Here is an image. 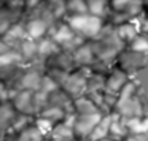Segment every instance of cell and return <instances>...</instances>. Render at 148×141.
<instances>
[{"instance_id":"7c38bea8","label":"cell","mask_w":148,"mask_h":141,"mask_svg":"<svg viewBox=\"0 0 148 141\" xmlns=\"http://www.w3.org/2000/svg\"><path fill=\"white\" fill-rule=\"evenodd\" d=\"M72 121H73V114H70L64 118L63 121L53 124L52 131L49 132L47 140L53 141H76L72 129Z\"/></svg>"},{"instance_id":"52a82bcc","label":"cell","mask_w":148,"mask_h":141,"mask_svg":"<svg viewBox=\"0 0 148 141\" xmlns=\"http://www.w3.org/2000/svg\"><path fill=\"white\" fill-rule=\"evenodd\" d=\"M102 115L104 114H101V112L86 114V115H73L72 129H73L75 140L76 141H87L90 132L96 126V123L101 120Z\"/></svg>"},{"instance_id":"44dd1931","label":"cell","mask_w":148,"mask_h":141,"mask_svg":"<svg viewBox=\"0 0 148 141\" xmlns=\"http://www.w3.org/2000/svg\"><path fill=\"white\" fill-rule=\"evenodd\" d=\"M86 3H87V12L104 21L107 20V17L112 12L110 0H86Z\"/></svg>"},{"instance_id":"8d00e7d4","label":"cell","mask_w":148,"mask_h":141,"mask_svg":"<svg viewBox=\"0 0 148 141\" xmlns=\"http://www.w3.org/2000/svg\"><path fill=\"white\" fill-rule=\"evenodd\" d=\"M5 3V0H0V6H2V5Z\"/></svg>"},{"instance_id":"ba28073f","label":"cell","mask_w":148,"mask_h":141,"mask_svg":"<svg viewBox=\"0 0 148 141\" xmlns=\"http://www.w3.org/2000/svg\"><path fill=\"white\" fill-rule=\"evenodd\" d=\"M43 73H45V70H43V65H40V64L26 65L18 80L17 90H28V91H32V93H37L41 84Z\"/></svg>"},{"instance_id":"2e32d148","label":"cell","mask_w":148,"mask_h":141,"mask_svg":"<svg viewBox=\"0 0 148 141\" xmlns=\"http://www.w3.org/2000/svg\"><path fill=\"white\" fill-rule=\"evenodd\" d=\"M46 135H43L34 123L18 131L17 134H5L2 141H46Z\"/></svg>"},{"instance_id":"e0dca14e","label":"cell","mask_w":148,"mask_h":141,"mask_svg":"<svg viewBox=\"0 0 148 141\" xmlns=\"http://www.w3.org/2000/svg\"><path fill=\"white\" fill-rule=\"evenodd\" d=\"M45 106L60 108V109H63L66 114H73V109H72V99H70V97L66 94L61 88L53 90L49 96H46ZM45 106H43V108H45ZM43 108H41V109H43Z\"/></svg>"},{"instance_id":"484cf974","label":"cell","mask_w":148,"mask_h":141,"mask_svg":"<svg viewBox=\"0 0 148 141\" xmlns=\"http://www.w3.org/2000/svg\"><path fill=\"white\" fill-rule=\"evenodd\" d=\"M67 115H70V114H66L63 109H60V108H53V106H45L40 112L37 114V117H41V118H45V120H49L53 124L63 121Z\"/></svg>"},{"instance_id":"5b68a950","label":"cell","mask_w":148,"mask_h":141,"mask_svg":"<svg viewBox=\"0 0 148 141\" xmlns=\"http://www.w3.org/2000/svg\"><path fill=\"white\" fill-rule=\"evenodd\" d=\"M90 70L89 68H75L70 72L66 78L64 84L61 85V90L67 94L70 99H76L79 96L86 94V86H87V76Z\"/></svg>"},{"instance_id":"ac0fdd59","label":"cell","mask_w":148,"mask_h":141,"mask_svg":"<svg viewBox=\"0 0 148 141\" xmlns=\"http://www.w3.org/2000/svg\"><path fill=\"white\" fill-rule=\"evenodd\" d=\"M15 117H17V112L11 105V102H2L0 103V134L2 135L11 131Z\"/></svg>"},{"instance_id":"3957f363","label":"cell","mask_w":148,"mask_h":141,"mask_svg":"<svg viewBox=\"0 0 148 141\" xmlns=\"http://www.w3.org/2000/svg\"><path fill=\"white\" fill-rule=\"evenodd\" d=\"M49 36L52 38V41L64 52L72 53L78 46H81L83 43H86L83 38H79L75 32L69 28V24L64 20L57 21L55 24L49 29Z\"/></svg>"},{"instance_id":"603a6c76","label":"cell","mask_w":148,"mask_h":141,"mask_svg":"<svg viewBox=\"0 0 148 141\" xmlns=\"http://www.w3.org/2000/svg\"><path fill=\"white\" fill-rule=\"evenodd\" d=\"M114 30H116L118 38L124 43L125 46H127V44H128V43H130L131 40H133L134 36H138V35H139L138 26L134 24V21H133V20L125 21V23H122V24L114 26Z\"/></svg>"},{"instance_id":"9a60e30c","label":"cell","mask_w":148,"mask_h":141,"mask_svg":"<svg viewBox=\"0 0 148 141\" xmlns=\"http://www.w3.org/2000/svg\"><path fill=\"white\" fill-rule=\"evenodd\" d=\"M26 38H28V34H26V28H25V20L21 18L6 30V34L2 36V40L6 43L9 49H14L15 50L17 46L23 40H26Z\"/></svg>"},{"instance_id":"d590c367","label":"cell","mask_w":148,"mask_h":141,"mask_svg":"<svg viewBox=\"0 0 148 141\" xmlns=\"http://www.w3.org/2000/svg\"><path fill=\"white\" fill-rule=\"evenodd\" d=\"M145 62H147V67H148V55L145 56Z\"/></svg>"},{"instance_id":"7a4b0ae2","label":"cell","mask_w":148,"mask_h":141,"mask_svg":"<svg viewBox=\"0 0 148 141\" xmlns=\"http://www.w3.org/2000/svg\"><path fill=\"white\" fill-rule=\"evenodd\" d=\"M64 21L84 41H92L93 38H96V35L101 32L104 23H106L104 20L98 18L89 12L81 15H69V17H64Z\"/></svg>"},{"instance_id":"4316f807","label":"cell","mask_w":148,"mask_h":141,"mask_svg":"<svg viewBox=\"0 0 148 141\" xmlns=\"http://www.w3.org/2000/svg\"><path fill=\"white\" fill-rule=\"evenodd\" d=\"M18 64H25V62L21 59V56L18 55V52L14 50V49H9V50L0 55V70L12 67V65H18Z\"/></svg>"},{"instance_id":"d4e9b609","label":"cell","mask_w":148,"mask_h":141,"mask_svg":"<svg viewBox=\"0 0 148 141\" xmlns=\"http://www.w3.org/2000/svg\"><path fill=\"white\" fill-rule=\"evenodd\" d=\"M122 121L125 124L128 134H140V132H148V115L144 117H122Z\"/></svg>"},{"instance_id":"4dcf8cb0","label":"cell","mask_w":148,"mask_h":141,"mask_svg":"<svg viewBox=\"0 0 148 141\" xmlns=\"http://www.w3.org/2000/svg\"><path fill=\"white\" fill-rule=\"evenodd\" d=\"M11 93H12V90H9L3 82H0V103L2 102H9Z\"/></svg>"},{"instance_id":"4fadbf2b","label":"cell","mask_w":148,"mask_h":141,"mask_svg":"<svg viewBox=\"0 0 148 141\" xmlns=\"http://www.w3.org/2000/svg\"><path fill=\"white\" fill-rule=\"evenodd\" d=\"M70 55H72L73 64L76 68H89L96 61V56L92 50V46L89 41H86L81 46H78Z\"/></svg>"},{"instance_id":"1f68e13d","label":"cell","mask_w":148,"mask_h":141,"mask_svg":"<svg viewBox=\"0 0 148 141\" xmlns=\"http://www.w3.org/2000/svg\"><path fill=\"white\" fill-rule=\"evenodd\" d=\"M124 141H148V132H140V134H128L124 138Z\"/></svg>"},{"instance_id":"d6986e66","label":"cell","mask_w":148,"mask_h":141,"mask_svg":"<svg viewBox=\"0 0 148 141\" xmlns=\"http://www.w3.org/2000/svg\"><path fill=\"white\" fill-rule=\"evenodd\" d=\"M58 50H61V49L52 41V38L49 35L43 36L37 41V55H38V61L41 64L45 62L49 56H52L53 53H57Z\"/></svg>"},{"instance_id":"cb8c5ba5","label":"cell","mask_w":148,"mask_h":141,"mask_svg":"<svg viewBox=\"0 0 148 141\" xmlns=\"http://www.w3.org/2000/svg\"><path fill=\"white\" fill-rule=\"evenodd\" d=\"M128 135L125 124L122 121V117L118 114L112 112V123H110V132H108V138L114 141H124V138Z\"/></svg>"},{"instance_id":"8992f818","label":"cell","mask_w":148,"mask_h":141,"mask_svg":"<svg viewBox=\"0 0 148 141\" xmlns=\"http://www.w3.org/2000/svg\"><path fill=\"white\" fill-rule=\"evenodd\" d=\"M9 102L17 114L21 115H29L35 117L37 109H35V93L28 90H12L9 97Z\"/></svg>"},{"instance_id":"f1b7e54d","label":"cell","mask_w":148,"mask_h":141,"mask_svg":"<svg viewBox=\"0 0 148 141\" xmlns=\"http://www.w3.org/2000/svg\"><path fill=\"white\" fill-rule=\"evenodd\" d=\"M64 5H66V17L87 14L86 0H64Z\"/></svg>"},{"instance_id":"277c9868","label":"cell","mask_w":148,"mask_h":141,"mask_svg":"<svg viewBox=\"0 0 148 141\" xmlns=\"http://www.w3.org/2000/svg\"><path fill=\"white\" fill-rule=\"evenodd\" d=\"M145 56L147 55H142V53H136L130 49L124 47L122 50L118 53L116 59H114V65L119 67L122 72H125L130 78L139 72V70L145 68L147 67V62H145Z\"/></svg>"},{"instance_id":"30bf717a","label":"cell","mask_w":148,"mask_h":141,"mask_svg":"<svg viewBox=\"0 0 148 141\" xmlns=\"http://www.w3.org/2000/svg\"><path fill=\"white\" fill-rule=\"evenodd\" d=\"M130 79H133V78H130V76L125 72H122L119 67L113 65L110 68V72L106 74V80H104V93L112 94V96H118V93L127 85V82Z\"/></svg>"},{"instance_id":"f35d334b","label":"cell","mask_w":148,"mask_h":141,"mask_svg":"<svg viewBox=\"0 0 148 141\" xmlns=\"http://www.w3.org/2000/svg\"><path fill=\"white\" fill-rule=\"evenodd\" d=\"M147 36H148V34H147Z\"/></svg>"},{"instance_id":"8fae6325","label":"cell","mask_w":148,"mask_h":141,"mask_svg":"<svg viewBox=\"0 0 148 141\" xmlns=\"http://www.w3.org/2000/svg\"><path fill=\"white\" fill-rule=\"evenodd\" d=\"M46 68H57V70H63V72H73L76 68L73 64L72 55L69 52L64 50H58L57 53H53L52 56H49L45 62H43V70Z\"/></svg>"},{"instance_id":"d6a6232c","label":"cell","mask_w":148,"mask_h":141,"mask_svg":"<svg viewBox=\"0 0 148 141\" xmlns=\"http://www.w3.org/2000/svg\"><path fill=\"white\" fill-rule=\"evenodd\" d=\"M6 50H9V47H8L6 43L2 40V36H0V55H2V53H5Z\"/></svg>"},{"instance_id":"5bb4252c","label":"cell","mask_w":148,"mask_h":141,"mask_svg":"<svg viewBox=\"0 0 148 141\" xmlns=\"http://www.w3.org/2000/svg\"><path fill=\"white\" fill-rule=\"evenodd\" d=\"M23 15H25V11L11 8V6L3 3L0 6V36H3L6 34V30L14 23H17L18 20L23 18Z\"/></svg>"},{"instance_id":"6da1fadb","label":"cell","mask_w":148,"mask_h":141,"mask_svg":"<svg viewBox=\"0 0 148 141\" xmlns=\"http://www.w3.org/2000/svg\"><path fill=\"white\" fill-rule=\"evenodd\" d=\"M89 43L96 56V61L110 64V65H114V59H116L118 53L125 47V44L118 38L114 26L108 23H104L102 29L96 35V38H93Z\"/></svg>"},{"instance_id":"9c48e42d","label":"cell","mask_w":148,"mask_h":141,"mask_svg":"<svg viewBox=\"0 0 148 141\" xmlns=\"http://www.w3.org/2000/svg\"><path fill=\"white\" fill-rule=\"evenodd\" d=\"M23 20H25L26 34H28V38H31V40L38 41L40 38L46 36L49 34L51 24L45 18H41L40 15H37L34 12H25Z\"/></svg>"},{"instance_id":"7402d4cb","label":"cell","mask_w":148,"mask_h":141,"mask_svg":"<svg viewBox=\"0 0 148 141\" xmlns=\"http://www.w3.org/2000/svg\"><path fill=\"white\" fill-rule=\"evenodd\" d=\"M110 123H112V114H106L101 117V120L96 123V126L93 128L90 132L87 141H99L108 138V132H110Z\"/></svg>"},{"instance_id":"74e56055","label":"cell","mask_w":148,"mask_h":141,"mask_svg":"<svg viewBox=\"0 0 148 141\" xmlns=\"http://www.w3.org/2000/svg\"><path fill=\"white\" fill-rule=\"evenodd\" d=\"M2 140H3V135H2V134H0V141H2Z\"/></svg>"},{"instance_id":"83f0119b","label":"cell","mask_w":148,"mask_h":141,"mask_svg":"<svg viewBox=\"0 0 148 141\" xmlns=\"http://www.w3.org/2000/svg\"><path fill=\"white\" fill-rule=\"evenodd\" d=\"M104 80L106 76L98 74V73H89L87 76V86H86V94L90 93H98V91H104Z\"/></svg>"},{"instance_id":"ffe728a7","label":"cell","mask_w":148,"mask_h":141,"mask_svg":"<svg viewBox=\"0 0 148 141\" xmlns=\"http://www.w3.org/2000/svg\"><path fill=\"white\" fill-rule=\"evenodd\" d=\"M72 109H73V115H86V114L101 112L98 109V106L90 100V97L86 94L72 100Z\"/></svg>"},{"instance_id":"836d02e7","label":"cell","mask_w":148,"mask_h":141,"mask_svg":"<svg viewBox=\"0 0 148 141\" xmlns=\"http://www.w3.org/2000/svg\"><path fill=\"white\" fill-rule=\"evenodd\" d=\"M142 11L148 15V0H142Z\"/></svg>"},{"instance_id":"f546056e","label":"cell","mask_w":148,"mask_h":141,"mask_svg":"<svg viewBox=\"0 0 148 141\" xmlns=\"http://www.w3.org/2000/svg\"><path fill=\"white\" fill-rule=\"evenodd\" d=\"M127 49L133 50L136 53H142V55H148V36L144 34H139L138 36H134L127 46Z\"/></svg>"},{"instance_id":"e575fe53","label":"cell","mask_w":148,"mask_h":141,"mask_svg":"<svg viewBox=\"0 0 148 141\" xmlns=\"http://www.w3.org/2000/svg\"><path fill=\"white\" fill-rule=\"evenodd\" d=\"M99 141H114V140H110V138H106V140H99Z\"/></svg>"}]
</instances>
